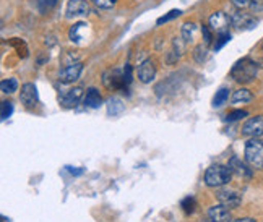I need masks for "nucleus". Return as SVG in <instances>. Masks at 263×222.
<instances>
[{"instance_id":"1","label":"nucleus","mask_w":263,"mask_h":222,"mask_svg":"<svg viewBox=\"0 0 263 222\" xmlns=\"http://www.w3.org/2000/svg\"><path fill=\"white\" fill-rule=\"evenodd\" d=\"M257 72H258V67L254 60L249 57H244L234 64V67L231 70V76L234 78L237 83L246 85V83L254 82V78L257 76Z\"/></svg>"},{"instance_id":"2","label":"nucleus","mask_w":263,"mask_h":222,"mask_svg":"<svg viewBox=\"0 0 263 222\" xmlns=\"http://www.w3.org/2000/svg\"><path fill=\"white\" fill-rule=\"evenodd\" d=\"M231 177H232V170L229 169V166H221V164H216V166H211L206 169L205 172V184L208 187H222L231 181Z\"/></svg>"},{"instance_id":"3","label":"nucleus","mask_w":263,"mask_h":222,"mask_svg":"<svg viewBox=\"0 0 263 222\" xmlns=\"http://www.w3.org/2000/svg\"><path fill=\"white\" fill-rule=\"evenodd\" d=\"M246 160L255 169H263V139L252 138L246 145Z\"/></svg>"},{"instance_id":"4","label":"nucleus","mask_w":263,"mask_h":222,"mask_svg":"<svg viewBox=\"0 0 263 222\" xmlns=\"http://www.w3.org/2000/svg\"><path fill=\"white\" fill-rule=\"evenodd\" d=\"M103 83L106 88L112 89V91H122V93H125L127 86H128L124 79V72H120V70H117V68L107 70L103 76Z\"/></svg>"},{"instance_id":"5","label":"nucleus","mask_w":263,"mask_h":222,"mask_svg":"<svg viewBox=\"0 0 263 222\" xmlns=\"http://www.w3.org/2000/svg\"><path fill=\"white\" fill-rule=\"evenodd\" d=\"M83 72V64H72V65H67L65 68L60 70L59 73V82L64 83V85H70L77 82Z\"/></svg>"},{"instance_id":"6","label":"nucleus","mask_w":263,"mask_h":222,"mask_svg":"<svg viewBox=\"0 0 263 222\" xmlns=\"http://www.w3.org/2000/svg\"><path fill=\"white\" fill-rule=\"evenodd\" d=\"M242 133L250 138H260L263 135V115L249 118L242 127Z\"/></svg>"},{"instance_id":"7","label":"nucleus","mask_w":263,"mask_h":222,"mask_svg":"<svg viewBox=\"0 0 263 222\" xmlns=\"http://www.w3.org/2000/svg\"><path fill=\"white\" fill-rule=\"evenodd\" d=\"M156 76V65L151 58H146L143 64L138 67V79L141 83H151Z\"/></svg>"},{"instance_id":"8","label":"nucleus","mask_w":263,"mask_h":222,"mask_svg":"<svg viewBox=\"0 0 263 222\" xmlns=\"http://www.w3.org/2000/svg\"><path fill=\"white\" fill-rule=\"evenodd\" d=\"M231 23L237 29H250L257 25V19L249 13H244L242 10H237V12L231 16Z\"/></svg>"},{"instance_id":"9","label":"nucleus","mask_w":263,"mask_h":222,"mask_svg":"<svg viewBox=\"0 0 263 222\" xmlns=\"http://www.w3.org/2000/svg\"><path fill=\"white\" fill-rule=\"evenodd\" d=\"M20 99L25 104L26 109H33L37 104V89L33 83H26L22 86V94H20Z\"/></svg>"},{"instance_id":"10","label":"nucleus","mask_w":263,"mask_h":222,"mask_svg":"<svg viewBox=\"0 0 263 222\" xmlns=\"http://www.w3.org/2000/svg\"><path fill=\"white\" fill-rule=\"evenodd\" d=\"M218 199L221 205H224L226 208H237L242 203V198L237 191L234 190H219L216 193Z\"/></svg>"},{"instance_id":"11","label":"nucleus","mask_w":263,"mask_h":222,"mask_svg":"<svg viewBox=\"0 0 263 222\" xmlns=\"http://www.w3.org/2000/svg\"><path fill=\"white\" fill-rule=\"evenodd\" d=\"M89 13V4L86 0H68L67 16H83Z\"/></svg>"},{"instance_id":"12","label":"nucleus","mask_w":263,"mask_h":222,"mask_svg":"<svg viewBox=\"0 0 263 222\" xmlns=\"http://www.w3.org/2000/svg\"><path fill=\"white\" fill-rule=\"evenodd\" d=\"M82 96H83V89L82 88L68 89L67 93H64L62 96H60V104H62L64 107H67V109H72L80 103Z\"/></svg>"},{"instance_id":"13","label":"nucleus","mask_w":263,"mask_h":222,"mask_svg":"<svg viewBox=\"0 0 263 222\" xmlns=\"http://www.w3.org/2000/svg\"><path fill=\"white\" fill-rule=\"evenodd\" d=\"M208 217L211 222H231L232 217H231V211L229 208H226L224 205H218V206H213L210 208L208 211Z\"/></svg>"},{"instance_id":"14","label":"nucleus","mask_w":263,"mask_h":222,"mask_svg":"<svg viewBox=\"0 0 263 222\" xmlns=\"http://www.w3.org/2000/svg\"><path fill=\"white\" fill-rule=\"evenodd\" d=\"M231 23V16H228L224 12H216L210 16V26L218 33H224Z\"/></svg>"},{"instance_id":"15","label":"nucleus","mask_w":263,"mask_h":222,"mask_svg":"<svg viewBox=\"0 0 263 222\" xmlns=\"http://www.w3.org/2000/svg\"><path fill=\"white\" fill-rule=\"evenodd\" d=\"M229 169L232 170V174H236V175H239L242 178H250L252 177V170L247 167L246 163H242L239 157H231Z\"/></svg>"},{"instance_id":"16","label":"nucleus","mask_w":263,"mask_h":222,"mask_svg":"<svg viewBox=\"0 0 263 222\" xmlns=\"http://www.w3.org/2000/svg\"><path fill=\"white\" fill-rule=\"evenodd\" d=\"M85 104L89 109H99L103 106V97H101L99 91L96 88H89L86 91V96H85Z\"/></svg>"},{"instance_id":"17","label":"nucleus","mask_w":263,"mask_h":222,"mask_svg":"<svg viewBox=\"0 0 263 222\" xmlns=\"http://www.w3.org/2000/svg\"><path fill=\"white\" fill-rule=\"evenodd\" d=\"M252 99H254V94H252L249 89L240 88L232 94V104H247Z\"/></svg>"},{"instance_id":"18","label":"nucleus","mask_w":263,"mask_h":222,"mask_svg":"<svg viewBox=\"0 0 263 222\" xmlns=\"http://www.w3.org/2000/svg\"><path fill=\"white\" fill-rule=\"evenodd\" d=\"M10 46H12L15 50H16V54H18V57H22V58H26L28 57V46H26V43L23 41V39H20V37H12L10 39Z\"/></svg>"},{"instance_id":"19","label":"nucleus","mask_w":263,"mask_h":222,"mask_svg":"<svg viewBox=\"0 0 263 222\" xmlns=\"http://www.w3.org/2000/svg\"><path fill=\"white\" fill-rule=\"evenodd\" d=\"M124 109H125V106L122 104V100H120V99H117V97L109 99V103H107V112H109V115L122 114Z\"/></svg>"},{"instance_id":"20","label":"nucleus","mask_w":263,"mask_h":222,"mask_svg":"<svg viewBox=\"0 0 263 222\" xmlns=\"http://www.w3.org/2000/svg\"><path fill=\"white\" fill-rule=\"evenodd\" d=\"M0 89H2L4 94H13L15 91L18 89V82L15 78H8V79H4L2 83H0Z\"/></svg>"},{"instance_id":"21","label":"nucleus","mask_w":263,"mask_h":222,"mask_svg":"<svg viewBox=\"0 0 263 222\" xmlns=\"http://www.w3.org/2000/svg\"><path fill=\"white\" fill-rule=\"evenodd\" d=\"M228 99H229V89L228 88H221L219 91H216V94L213 97V106L221 107L222 104H226Z\"/></svg>"},{"instance_id":"22","label":"nucleus","mask_w":263,"mask_h":222,"mask_svg":"<svg viewBox=\"0 0 263 222\" xmlns=\"http://www.w3.org/2000/svg\"><path fill=\"white\" fill-rule=\"evenodd\" d=\"M88 25L83 23V22H80L77 25H73L72 28H70V39H72L73 43H80L82 41V34H80V31H82L83 28H86Z\"/></svg>"},{"instance_id":"23","label":"nucleus","mask_w":263,"mask_h":222,"mask_svg":"<svg viewBox=\"0 0 263 222\" xmlns=\"http://www.w3.org/2000/svg\"><path fill=\"white\" fill-rule=\"evenodd\" d=\"M195 208H197V201H195L194 196H189V198H185L184 201H182V209H184L185 214H192L195 211Z\"/></svg>"},{"instance_id":"24","label":"nucleus","mask_w":263,"mask_h":222,"mask_svg":"<svg viewBox=\"0 0 263 222\" xmlns=\"http://www.w3.org/2000/svg\"><path fill=\"white\" fill-rule=\"evenodd\" d=\"M194 33H195V25L194 23H185L184 26H182V37H184L185 43L192 41Z\"/></svg>"},{"instance_id":"25","label":"nucleus","mask_w":263,"mask_h":222,"mask_svg":"<svg viewBox=\"0 0 263 222\" xmlns=\"http://www.w3.org/2000/svg\"><path fill=\"white\" fill-rule=\"evenodd\" d=\"M231 41V33L229 31H224V33H219L218 34V39H216V43H215V50L218 52L219 49H222V46L228 44Z\"/></svg>"},{"instance_id":"26","label":"nucleus","mask_w":263,"mask_h":222,"mask_svg":"<svg viewBox=\"0 0 263 222\" xmlns=\"http://www.w3.org/2000/svg\"><path fill=\"white\" fill-rule=\"evenodd\" d=\"M12 114H13V103H10V100H4L0 117H2V120H7L8 117H12Z\"/></svg>"},{"instance_id":"27","label":"nucleus","mask_w":263,"mask_h":222,"mask_svg":"<svg viewBox=\"0 0 263 222\" xmlns=\"http://www.w3.org/2000/svg\"><path fill=\"white\" fill-rule=\"evenodd\" d=\"M247 115H249L247 110H234V112H231V114L226 115V122H237V120L244 118Z\"/></svg>"},{"instance_id":"28","label":"nucleus","mask_w":263,"mask_h":222,"mask_svg":"<svg viewBox=\"0 0 263 222\" xmlns=\"http://www.w3.org/2000/svg\"><path fill=\"white\" fill-rule=\"evenodd\" d=\"M59 0H37V5L41 8V12H49L57 5Z\"/></svg>"},{"instance_id":"29","label":"nucleus","mask_w":263,"mask_h":222,"mask_svg":"<svg viewBox=\"0 0 263 222\" xmlns=\"http://www.w3.org/2000/svg\"><path fill=\"white\" fill-rule=\"evenodd\" d=\"M182 12L180 10H171V12L167 13V15H164V16H161V18H158V25H163V23H167V22H171V19H174V18H177L179 15H180Z\"/></svg>"},{"instance_id":"30","label":"nucleus","mask_w":263,"mask_h":222,"mask_svg":"<svg viewBox=\"0 0 263 222\" xmlns=\"http://www.w3.org/2000/svg\"><path fill=\"white\" fill-rule=\"evenodd\" d=\"M98 8H103V10H109V8H112L116 4H117V0H91Z\"/></svg>"},{"instance_id":"31","label":"nucleus","mask_w":263,"mask_h":222,"mask_svg":"<svg viewBox=\"0 0 263 222\" xmlns=\"http://www.w3.org/2000/svg\"><path fill=\"white\" fill-rule=\"evenodd\" d=\"M194 55H195V60H197V62L201 64V62L205 60V57H206V49H205L203 46H198V47L195 49Z\"/></svg>"},{"instance_id":"32","label":"nucleus","mask_w":263,"mask_h":222,"mask_svg":"<svg viewBox=\"0 0 263 222\" xmlns=\"http://www.w3.org/2000/svg\"><path fill=\"white\" fill-rule=\"evenodd\" d=\"M201 34H203V39H205V44L208 46V44H211V41H213V34H211V31H210V28L208 26H201Z\"/></svg>"},{"instance_id":"33","label":"nucleus","mask_w":263,"mask_h":222,"mask_svg":"<svg viewBox=\"0 0 263 222\" xmlns=\"http://www.w3.org/2000/svg\"><path fill=\"white\" fill-rule=\"evenodd\" d=\"M231 2H232V5H234L236 8L242 10V8H247V7H250L252 0H231Z\"/></svg>"},{"instance_id":"34","label":"nucleus","mask_w":263,"mask_h":222,"mask_svg":"<svg viewBox=\"0 0 263 222\" xmlns=\"http://www.w3.org/2000/svg\"><path fill=\"white\" fill-rule=\"evenodd\" d=\"M124 79H125V83H127V85L132 83V65H130V64H125V68H124Z\"/></svg>"},{"instance_id":"35","label":"nucleus","mask_w":263,"mask_h":222,"mask_svg":"<svg viewBox=\"0 0 263 222\" xmlns=\"http://www.w3.org/2000/svg\"><path fill=\"white\" fill-rule=\"evenodd\" d=\"M67 169H68V172L72 174V175H82V174L85 172V170H83V169H80V167H78V169H73V167H67Z\"/></svg>"},{"instance_id":"36","label":"nucleus","mask_w":263,"mask_h":222,"mask_svg":"<svg viewBox=\"0 0 263 222\" xmlns=\"http://www.w3.org/2000/svg\"><path fill=\"white\" fill-rule=\"evenodd\" d=\"M234 222H255L254 219H250V217H242V219H237Z\"/></svg>"}]
</instances>
